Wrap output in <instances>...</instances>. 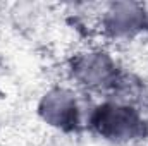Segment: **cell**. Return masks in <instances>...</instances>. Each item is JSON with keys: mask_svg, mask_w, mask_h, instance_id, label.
Here are the masks:
<instances>
[{"mask_svg": "<svg viewBox=\"0 0 148 146\" xmlns=\"http://www.w3.org/2000/svg\"><path fill=\"white\" fill-rule=\"evenodd\" d=\"M91 122L102 136L117 141L134 138L141 129L140 117L134 110L115 103L102 105L95 112Z\"/></svg>", "mask_w": 148, "mask_h": 146, "instance_id": "6da1fadb", "label": "cell"}, {"mask_svg": "<svg viewBox=\"0 0 148 146\" xmlns=\"http://www.w3.org/2000/svg\"><path fill=\"white\" fill-rule=\"evenodd\" d=\"M41 117L60 129H73L77 124V107L74 96L66 89L50 91L40 105Z\"/></svg>", "mask_w": 148, "mask_h": 146, "instance_id": "7a4b0ae2", "label": "cell"}, {"mask_svg": "<svg viewBox=\"0 0 148 146\" xmlns=\"http://www.w3.org/2000/svg\"><path fill=\"white\" fill-rule=\"evenodd\" d=\"M76 77L91 88L109 86L115 77V67L105 53H86L74 62Z\"/></svg>", "mask_w": 148, "mask_h": 146, "instance_id": "3957f363", "label": "cell"}, {"mask_svg": "<svg viewBox=\"0 0 148 146\" xmlns=\"http://www.w3.org/2000/svg\"><path fill=\"white\" fill-rule=\"evenodd\" d=\"M105 23L112 33L127 35L145 24V16L136 3H115L107 14Z\"/></svg>", "mask_w": 148, "mask_h": 146, "instance_id": "277c9868", "label": "cell"}]
</instances>
